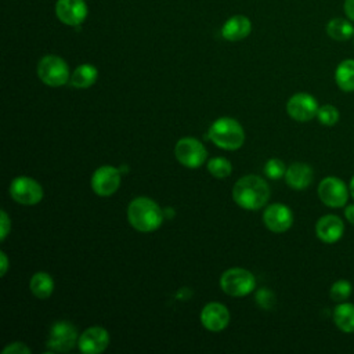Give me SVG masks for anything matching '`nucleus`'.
<instances>
[{
  "instance_id": "obj_1",
  "label": "nucleus",
  "mask_w": 354,
  "mask_h": 354,
  "mask_svg": "<svg viewBox=\"0 0 354 354\" xmlns=\"http://www.w3.org/2000/svg\"><path fill=\"white\" fill-rule=\"evenodd\" d=\"M232 198L241 207L246 210H257L268 201L270 188L261 177L249 174L235 183Z\"/></svg>"
},
{
  "instance_id": "obj_2",
  "label": "nucleus",
  "mask_w": 354,
  "mask_h": 354,
  "mask_svg": "<svg viewBox=\"0 0 354 354\" xmlns=\"http://www.w3.org/2000/svg\"><path fill=\"white\" fill-rule=\"evenodd\" d=\"M127 218L133 228L140 232H152L163 221V212L159 205L147 196H138L129 203Z\"/></svg>"
},
{
  "instance_id": "obj_3",
  "label": "nucleus",
  "mask_w": 354,
  "mask_h": 354,
  "mask_svg": "<svg viewBox=\"0 0 354 354\" xmlns=\"http://www.w3.org/2000/svg\"><path fill=\"white\" fill-rule=\"evenodd\" d=\"M209 138L218 148L234 151L242 147L245 141L243 127L232 118H218L209 129Z\"/></svg>"
},
{
  "instance_id": "obj_4",
  "label": "nucleus",
  "mask_w": 354,
  "mask_h": 354,
  "mask_svg": "<svg viewBox=\"0 0 354 354\" xmlns=\"http://www.w3.org/2000/svg\"><path fill=\"white\" fill-rule=\"evenodd\" d=\"M39 79L51 87H58L65 84L69 77L68 64L58 55L48 54L44 55L37 64Z\"/></svg>"
},
{
  "instance_id": "obj_5",
  "label": "nucleus",
  "mask_w": 354,
  "mask_h": 354,
  "mask_svg": "<svg viewBox=\"0 0 354 354\" xmlns=\"http://www.w3.org/2000/svg\"><path fill=\"white\" fill-rule=\"evenodd\" d=\"M220 286L230 296H246L254 289L256 279L250 271L235 267L221 275Z\"/></svg>"
},
{
  "instance_id": "obj_6",
  "label": "nucleus",
  "mask_w": 354,
  "mask_h": 354,
  "mask_svg": "<svg viewBox=\"0 0 354 354\" xmlns=\"http://www.w3.org/2000/svg\"><path fill=\"white\" fill-rule=\"evenodd\" d=\"M174 155L183 166L188 169H196L203 165V162L206 160L207 152L203 144L196 138L184 137L177 141L174 147Z\"/></svg>"
},
{
  "instance_id": "obj_7",
  "label": "nucleus",
  "mask_w": 354,
  "mask_h": 354,
  "mask_svg": "<svg viewBox=\"0 0 354 354\" xmlns=\"http://www.w3.org/2000/svg\"><path fill=\"white\" fill-rule=\"evenodd\" d=\"M10 195L21 205H36L43 198V188L36 180L28 176H18L10 184Z\"/></svg>"
},
{
  "instance_id": "obj_8",
  "label": "nucleus",
  "mask_w": 354,
  "mask_h": 354,
  "mask_svg": "<svg viewBox=\"0 0 354 354\" xmlns=\"http://www.w3.org/2000/svg\"><path fill=\"white\" fill-rule=\"evenodd\" d=\"M318 196L321 202L329 207H342L347 202L348 189L343 180L329 176L319 183Z\"/></svg>"
},
{
  "instance_id": "obj_9",
  "label": "nucleus",
  "mask_w": 354,
  "mask_h": 354,
  "mask_svg": "<svg viewBox=\"0 0 354 354\" xmlns=\"http://www.w3.org/2000/svg\"><path fill=\"white\" fill-rule=\"evenodd\" d=\"M76 328L68 321H58L50 329V337L47 340V348L51 351H69L77 343Z\"/></svg>"
},
{
  "instance_id": "obj_10",
  "label": "nucleus",
  "mask_w": 354,
  "mask_h": 354,
  "mask_svg": "<svg viewBox=\"0 0 354 354\" xmlns=\"http://www.w3.org/2000/svg\"><path fill=\"white\" fill-rule=\"evenodd\" d=\"M120 185V170L104 165L98 167L91 176V188L100 196H109L118 191Z\"/></svg>"
},
{
  "instance_id": "obj_11",
  "label": "nucleus",
  "mask_w": 354,
  "mask_h": 354,
  "mask_svg": "<svg viewBox=\"0 0 354 354\" xmlns=\"http://www.w3.org/2000/svg\"><path fill=\"white\" fill-rule=\"evenodd\" d=\"M317 100L308 93H297L288 100L286 111L289 116L297 122H308L318 112Z\"/></svg>"
},
{
  "instance_id": "obj_12",
  "label": "nucleus",
  "mask_w": 354,
  "mask_h": 354,
  "mask_svg": "<svg viewBox=\"0 0 354 354\" xmlns=\"http://www.w3.org/2000/svg\"><path fill=\"white\" fill-rule=\"evenodd\" d=\"M87 4L84 0H57L55 15L69 26H79L87 18Z\"/></svg>"
},
{
  "instance_id": "obj_13",
  "label": "nucleus",
  "mask_w": 354,
  "mask_h": 354,
  "mask_svg": "<svg viewBox=\"0 0 354 354\" xmlns=\"http://www.w3.org/2000/svg\"><path fill=\"white\" fill-rule=\"evenodd\" d=\"M263 221L270 231L281 234L290 228L293 223V214L286 205L272 203L266 207L263 213Z\"/></svg>"
},
{
  "instance_id": "obj_14",
  "label": "nucleus",
  "mask_w": 354,
  "mask_h": 354,
  "mask_svg": "<svg viewBox=\"0 0 354 354\" xmlns=\"http://www.w3.org/2000/svg\"><path fill=\"white\" fill-rule=\"evenodd\" d=\"M109 344V333L102 326L87 328L79 336L77 346L84 354H98L102 353Z\"/></svg>"
},
{
  "instance_id": "obj_15",
  "label": "nucleus",
  "mask_w": 354,
  "mask_h": 354,
  "mask_svg": "<svg viewBox=\"0 0 354 354\" xmlns=\"http://www.w3.org/2000/svg\"><path fill=\"white\" fill-rule=\"evenodd\" d=\"M201 322L210 332L223 330L230 322V313L221 303H209L201 311Z\"/></svg>"
},
{
  "instance_id": "obj_16",
  "label": "nucleus",
  "mask_w": 354,
  "mask_h": 354,
  "mask_svg": "<svg viewBox=\"0 0 354 354\" xmlns=\"http://www.w3.org/2000/svg\"><path fill=\"white\" fill-rule=\"evenodd\" d=\"M344 232V224L340 217L335 214L322 216L315 224L317 236L325 243L337 242Z\"/></svg>"
},
{
  "instance_id": "obj_17",
  "label": "nucleus",
  "mask_w": 354,
  "mask_h": 354,
  "mask_svg": "<svg viewBox=\"0 0 354 354\" xmlns=\"http://www.w3.org/2000/svg\"><path fill=\"white\" fill-rule=\"evenodd\" d=\"M252 30V22L245 15H232L228 18L223 28H221V36L228 41H238L249 36Z\"/></svg>"
},
{
  "instance_id": "obj_18",
  "label": "nucleus",
  "mask_w": 354,
  "mask_h": 354,
  "mask_svg": "<svg viewBox=\"0 0 354 354\" xmlns=\"http://www.w3.org/2000/svg\"><path fill=\"white\" fill-rule=\"evenodd\" d=\"M286 184L293 189H306L313 181V169L307 163H292L285 173Z\"/></svg>"
},
{
  "instance_id": "obj_19",
  "label": "nucleus",
  "mask_w": 354,
  "mask_h": 354,
  "mask_svg": "<svg viewBox=\"0 0 354 354\" xmlns=\"http://www.w3.org/2000/svg\"><path fill=\"white\" fill-rule=\"evenodd\" d=\"M335 325L344 333L354 332V304L342 301L333 310Z\"/></svg>"
},
{
  "instance_id": "obj_20",
  "label": "nucleus",
  "mask_w": 354,
  "mask_h": 354,
  "mask_svg": "<svg viewBox=\"0 0 354 354\" xmlns=\"http://www.w3.org/2000/svg\"><path fill=\"white\" fill-rule=\"evenodd\" d=\"M97 77H98V71L94 65L82 64L73 71L69 82L75 88H88L95 83Z\"/></svg>"
},
{
  "instance_id": "obj_21",
  "label": "nucleus",
  "mask_w": 354,
  "mask_h": 354,
  "mask_svg": "<svg viewBox=\"0 0 354 354\" xmlns=\"http://www.w3.org/2000/svg\"><path fill=\"white\" fill-rule=\"evenodd\" d=\"M29 288L37 299H47L54 290V281L47 272H36L29 281Z\"/></svg>"
},
{
  "instance_id": "obj_22",
  "label": "nucleus",
  "mask_w": 354,
  "mask_h": 354,
  "mask_svg": "<svg viewBox=\"0 0 354 354\" xmlns=\"http://www.w3.org/2000/svg\"><path fill=\"white\" fill-rule=\"evenodd\" d=\"M335 80L340 90L354 91V59H344L337 65Z\"/></svg>"
},
{
  "instance_id": "obj_23",
  "label": "nucleus",
  "mask_w": 354,
  "mask_h": 354,
  "mask_svg": "<svg viewBox=\"0 0 354 354\" xmlns=\"http://www.w3.org/2000/svg\"><path fill=\"white\" fill-rule=\"evenodd\" d=\"M326 33L333 40L344 41L354 36V26L344 18H333L326 24Z\"/></svg>"
},
{
  "instance_id": "obj_24",
  "label": "nucleus",
  "mask_w": 354,
  "mask_h": 354,
  "mask_svg": "<svg viewBox=\"0 0 354 354\" xmlns=\"http://www.w3.org/2000/svg\"><path fill=\"white\" fill-rule=\"evenodd\" d=\"M209 173L216 178H225L232 171V165L225 158H213L207 162Z\"/></svg>"
},
{
  "instance_id": "obj_25",
  "label": "nucleus",
  "mask_w": 354,
  "mask_h": 354,
  "mask_svg": "<svg viewBox=\"0 0 354 354\" xmlns=\"http://www.w3.org/2000/svg\"><path fill=\"white\" fill-rule=\"evenodd\" d=\"M351 283L346 279H339L336 281L332 286H330V290H329V296L333 301H337V303H342V301H346L350 295H351Z\"/></svg>"
},
{
  "instance_id": "obj_26",
  "label": "nucleus",
  "mask_w": 354,
  "mask_h": 354,
  "mask_svg": "<svg viewBox=\"0 0 354 354\" xmlns=\"http://www.w3.org/2000/svg\"><path fill=\"white\" fill-rule=\"evenodd\" d=\"M317 118L324 126H333L339 120V111L333 105H322L318 108Z\"/></svg>"
},
{
  "instance_id": "obj_27",
  "label": "nucleus",
  "mask_w": 354,
  "mask_h": 354,
  "mask_svg": "<svg viewBox=\"0 0 354 354\" xmlns=\"http://www.w3.org/2000/svg\"><path fill=\"white\" fill-rule=\"evenodd\" d=\"M264 173L268 178L271 180H278L281 177L285 176L286 173V166L285 163L281 160V159H277V158H272L270 160H267L266 166H264Z\"/></svg>"
},
{
  "instance_id": "obj_28",
  "label": "nucleus",
  "mask_w": 354,
  "mask_h": 354,
  "mask_svg": "<svg viewBox=\"0 0 354 354\" xmlns=\"http://www.w3.org/2000/svg\"><path fill=\"white\" fill-rule=\"evenodd\" d=\"M272 293L267 289H260L257 292V303L263 307V308H270L272 306Z\"/></svg>"
},
{
  "instance_id": "obj_29",
  "label": "nucleus",
  "mask_w": 354,
  "mask_h": 354,
  "mask_svg": "<svg viewBox=\"0 0 354 354\" xmlns=\"http://www.w3.org/2000/svg\"><path fill=\"white\" fill-rule=\"evenodd\" d=\"M29 353L30 350L21 342H14L3 350V354H29Z\"/></svg>"
},
{
  "instance_id": "obj_30",
  "label": "nucleus",
  "mask_w": 354,
  "mask_h": 354,
  "mask_svg": "<svg viewBox=\"0 0 354 354\" xmlns=\"http://www.w3.org/2000/svg\"><path fill=\"white\" fill-rule=\"evenodd\" d=\"M0 224H1V230H0V239L4 241L6 236L8 235L10 232V228H11V221L7 216V213L4 210H1V220H0Z\"/></svg>"
},
{
  "instance_id": "obj_31",
  "label": "nucleus",
  "mask_w": 354,
  "mask_h": 354,
  "mask_svg": "<svg viewBox=\"0 0 354 354\" xmlns=\"http://www.w3.org/2000/svg\"><path fill=\"white\" fill-rule=\"evenodd\" d=\"M344 14L348 19L354 21V0H344Z\"/></svg>"
},
{
  "instance_id": "obj_32",
  "label": "nucleus",
  "mask_w": 354,
  "mask_h": 354,
  "mask_svg": "<svg viewBox=\"0 0 354 354\" xmlns=\"http://www.w3.org/2000/svg\"><path fill=\"white\" fill-rule=\"evenodd\" d=\"M344 216H346V218L348 220V223L354 224V205H348V206L344 209Z\"/></svg>"
},
{
  "instance_id": "obj_33",
  "label": "nucleus",
  "mask_w": 354,
  "mask_h": 354,
  "mask_svg": "<svg viewBox=\"0 0 354 354\" xmlns=\"http://www.w3.org/2000/svg\"><path fill=\"white\" fill-rule=\"evenodd\" d=\"M0 257H1V270H0V274L4 275L7 272V268H8V260H7V256L4 252L0 253Z\"/></svg>"
},
{
  "instance_id": "obj_34",
  "label": "nucleus",
  "mask_w": 354,
  "mask_h": 354,
  "mask_svg": "<svg viewBox=\"0 0 354 354\" xmlns=\"http://www.w3.org/2000/svg\"><path fill=\"white\" fill-rule=\"evenodd\" d=\"M350 194L354 198V176L351 177V181H350Z\"/></svg>"
}]
</instances>
